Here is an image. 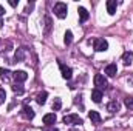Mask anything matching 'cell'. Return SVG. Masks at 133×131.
Here are the masks:
<instances>
[{
	"mask_svg": "<svg viewBox=\"0 0 133 131\" xmlns=\"http://www.w3.org/2000/svg\"><path fill=\"white\" fill-rule=\"evenodd\" d=\"M66 12H68V6H66V3H64V2H57V3L54 5V14H56L59 19H65Z\"/></svg>",
	"mask_w": 133,
	"mask_h": 131,
	"instance_id": "obj_1",
	"label": "cell"
},
{
	"mask_svg": "<svg viewBox=\"0 0 133 131\" xmlns=\"http://www.w3.org/2000/svg\"><path fill=\"white\" fill-rule=\"evenodd\" d=\"M64 123H68V125H82L84 120L77 114H66L64 117Z\"/></svg>",
	"mask_w": 133,
	"mask_h": 131,
	"instance_id": "obj_2",
	"label": "cell"
},
{
	"mask_svg": "<svg viewBox=\"0 0 133 131\" xmlns=\"http://www.w3.org/2000/svg\"><path fill=\"white\" fill-rule=\"evenodd\" d=\"M107 79L104 77V74H96L95 76V86H96V90H105L107 88Z\"/></svg>",
	"mask_w": 133,
	"mask_h": 131,
	"instance_id": "obj_3",
	"label": "cell"
},
{
	"mask_svg": "<svg viewBox=\"0 0 133 131\" xmlns=\"http://www.w3.org/2000/svg\"><path fill=\"white\" fill-rule=\"evenodd\" d=\"M108 49V42L105 39H95V51L104 53Z\"/></svg>",
	"mask_w": 133,
	"mask_h": 131,
	"instance_id": "obj_4",
	"label": "cell"
},
{
	"mask_svg": "<svg viewBox=\"0 0 133 131\" xmlns=\"http://www.w3.org/2000/svg\"><path fill=\"white\" fill-rule=\"evenodd\" d=\"M59 68H61L62 77H64L65 80H70V79L73 77V71H71V68H70V66H66V65H64L62 62H59Z\"/></svg>",
	"mask_w": 133,
	"mask_h": 131,
	"instance_id": "obj_5",
	"label": "cell"
},
{
	"mask_svg": "<svg viewBox=\"0 0 133 131\" xmlns=\"http://www.w3.org/2000/svg\"><path fill=\"white\" fill-rule=\"evenodd\" d=\"M12 77H14L16 82L22 83V82H25V80L28 79V74H26L25 71H14V72H12Z\"/></svg>",
	"mask_w": 133,
	"mask_h": 131,
	"instance_id": "obj_6",
	"label": "cell"
},
{
	"mask_svg": "<svg viewBox=\"0 0 133 131\" xmlns=\"http://www.w3.org/2000/svg\"><path fill=\"white\" fill-rule=\"evenodd\" d=\"M43 123L46 127H53L56 123V114L54 113H50V114H45L43 116Z\"/></svg>",
	"mask_w": 133,
	"mask_h": 131,
	"instance_id": "obj_7",
	"label": "cell"
},
{
	"mask_svg": "<svg viewBox=\"0 0 133 131\" xmlns=\"http://www.w3.org/2000/svg\"><path fill=\"white\" fill-rule=\"evenodd\" d=\"M22 116L25 117V119H28V120H31V119H34V110L31 108V106H23L22 108Z\"/></svg>",
	"mask_w": 133,
	"mask_h": 131,
	"instance_id": "obj_8",
	"label": "cell"
},
{
	"mask_svg": "<svg viewBox=\"0 0 133 131\" xmlns=\"http://www.w3.org/2000/svg\"><path fill=\"white\" fill-rule=\"evenodd\" d=\"M116 6H118L116 0H107V12H108L110 16H113V14L116 12Z\"/></svg>",
	"mask_w": 133,
	"mask_h": 131,
	"instance_id": "obj_9",
	"label": "cell"
},
{
	"mask_svg": "<svg viewBox=\"0 0 133 131\" xmlns=\"http://www.w3.org/2000/svg\"><path fill=\"white\" fill-rule=\"evenodd\" d=\"M116 72H118V66L115 65V63H110V65L105 66V74H107V76L115 77V76H116Z\"/></svg>",
	"mask_w": 133,
	"mask_h": 131,
	"instance_id": "obj_10",
	"label": "cell"
},
{
	"mask_svg": "<svg viewBox=\"0 0 133 131\" xmlns=\"http://www.w3.org/2000/svg\"><path fill=\"white\" fill-rule=\"evenodd\" d=\"M77 12H79V19H81V22H87L88 20V11L85 9V8H82V6H79V9H77Z\"/></svg>",
	"mask_w": 133,
	"mask_h": 131,
	"instance_id": "obj_11",
	"label": "cell"
},
{
	"mask_svg": "<svg viewBox=\"0 0 133 131\" xmlns=\"http://www.w3.org/2000/svg\"><path fill=\"white\" fill-rule=\"evenodd\" d=\"M25 59V48H19L17 51H16V56H14V62L17 63V62H22Z\"/></svg>",
	"mask_w": 133,
	"mask_h": 131,
	"instance_id": "obj_12",
	"label": "cell"
},
{
	"mask_svg": "<svg viewBox=\"0 0 133 131\" xmlns=\"http://www.w3.org/2000/svg\"><path fill=\"white\" fill-rule=\"evenodd\" d=\"M88 117H90V120L93 123H101V114L98 111H90L88 113Z\"/></svg>",
	"mask_w": 133,
	"mask_h": 131,
	"instance_id": "obj_13",
	"label": "cell"
},
{
	"mask_svg": "<svg viewBox=\"0 0 133 131\" xmlns=\"http://www.w3.org/2000/svg\"><path fill=\"white\" fill-rule=\"evenodd\" d=\"M91 99H93V102H95V103H99L101 99H102V91L95 88V90L91 91Z\"/></svg>",
	"mask_w": 133,
	"mask_h": 131,
	"instance_id": "obj_14",
	"label": "cell"
},
{
	"mask_svg": "<svg viewBox=\"0 0 133 131\" xmlns=\"http://www.w3.org/2000/svg\"><path fill=\"white\" fill-rule=\"evenodd\" d=\"M107 110H108L110 113H116V111H119V103H118L116 100H111V102L107 105Z\"/></svg>",
	"mask_w": 133,
	"mask_h": 131,
	"instance_id": "obj_15",
	"label": "cell"
},
{
	"mask_svg": "<svg viewBox=\"0 0 133 131\" xmlns=\"http://www.w3.org/2000/svg\"><path fill=\"white\" fill-rule=\"evenodd\" d=\"M46 97H48V93H46V91H43V93L37 94V97H36V102H37L39 105H45V102H46Z\"/></svg>",
	"mask_w": 133,
	"mask_h": 131,
	"instance_id": "obj_16",
	"label": "cell"
},
{
	"mask_svg": "<svg viewBox=\"0 0 133 131\" xmlns=\"http://www.w3.org/2000/svg\"><path fill=\"white\" fill-rule=\"evenodd\" d=\"M133 60V53H125L124 56H122V62L125 63V65H130Z\"/></svg>",
	"mask_w": 133,
	"mask_h": 131,
	"instance_id": "obj_17",
	"label": "cell"
},
{
	"mask_svg": "<svg viewBox=\"0 0 133 131\" xmlns=\"http://www.w3.org/2000/svg\"><path fill=\"white\" fill-rule=\"evenodd\" d=\"M61 108H62V100L59 97L54 99V102H53V110H54V111H59Z\"/></svg>",
	"mask_w": 133,
	"mask_h": 131,
	"instance_id": "obj_18",
	"label": "cell"
},
{
	"mask_svg": "<svg viewBox=\"0 0 133 131\" xmlns=\"http://www.w3.org/2000/svg\"><path fill=\"white\" fill-rule=\"evenodd\" d=\"M64 42H65V45H71V42H73V33H71V31H66L65 33Z\"/></svg>",
	"mask_w": 133,
	"mask_h": 131,
	"instance_id": "obj_19",
	"label": "cell"
},
{
	"mask_svg": "<svg viewBox=\"0 0 133 131\" xmlns=\"http://www.w3.org/2000/svg\"><path fill=\"white\" fill-rule=\"evenodd\" d=\"M0 77L2 79H8L9 77V71L6 68H0Z\"/></svg>",
	"mask_w": 133,
	"mask_h": 131,
	"instance_id": "obj_20",
	"label": "cell"
},
{
	"mask_svg": "<svg viewBox=\"0 0 133 131\" xmlns=\"http://www.w3.org/2000/svg\"><path fill=\"white\" fill-rule=\"evenodd\" d=\"M124 103H125V106H127L129 110H133V97H127L124 100Z\"/></svg>",
	"mask_w": 133,
	"mask_h": 131,
	"instance_id": "obj_21",
	"label": "cell"
},
{
	"mask_svg": "<svg viewBox=\"0 0 133 131\" xmlns=\"http://www.w3.org/2000/svg\"><path fill=\"white\" fill-rule=\"evenodd\" d=\"M5 99H6V91L3 88H0V105L5 102Z\"/></svg>",
	"mask_w": 133,
	"mask_h": 131,
	"instance_id": "obj_22",
	"label": "cell"
},
{
	"mask_svg": "<svg viewBox=\"0 0 133 131\" xmlns=\"http://www.w3.org/2000/svg\"><path fill=\"white\" fill-rule=\"evenodd\" d=\"M12 90H14V93H17V94H23V88H22L20 85H14Z\"/></svg>",
	"mask_w": 133,
	"mask_h": 131,
	"instance_id": "obj_23",
	"label": "cell"
},
{
	"mask_svg": "<svg viewBox=\"0 0 133 131\" xmlns=\"http://www.w3.org/2000/svg\"><path fill=\"white\" fill-rule=\"evenodd\" d=\"M3 14H5V8L0 5V26L3 25V22H2V16H3Z\"/></svg>",
	"mask_w": 133,
	"mask_h": 131,
	"instance_id": "obj_24",
	"label": "cell"
},
{
	"mask_svg": "<svg viewBox=\"0 0 133 131\" xmlns=\"http://www.w3.org/2000/svg\"><path fill=\"white\" fill-rule=\"evenodd\" d=\"M9 5H11V6H17L19 2H17V0H9Z\"/></svg>",
	"mask_w": 133,
	"mask_h": 131,
	"instance_id": "obj_25",
	"label": "cell"
},
{
	"mask_svg": "<svg viewBox=\"0 0 133 131\" xmlns=\"http://www.w3.org/2000/svg\"><path fill=\"white\" fill-rule=\"evenodd\" d=\"M48 131H59L57 128H53V130H48Z\"/></svg>",
	"mask_w": 133,
	"mask_h": 131,
	"instance_id": "obj_26",
	"label": "cell"
},
{
	"mask_svg": "<svg viewBox=\"0 0 133 131\" xmlns=\"http://www.w3.org/2000/svg\"><path fill=\"white\" fill-rule=\"evenodd\" d=\"M71 131H77V130H71Z\"/></svg>",
	"mask_w": 133,
	"mask_h": 131,
	"instance_id": "obj_27",
	"label": "cell"
}]
</instances>
